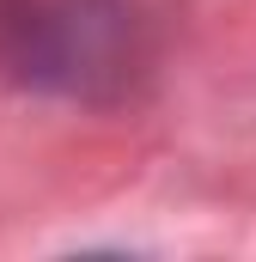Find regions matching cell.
<instances>
[{
	"label": "cell",
	"mask_w": 256,
	"mask_h": 262,
	"mask_svg": "<svg viewBox=\"0 0 256 262\" xmlns=\"http://www.w3.org/2000/svg\"><path fill=\"white\" fill-rule=\"evenodd\" d=\"M153 67L140 0H0V79L67 104H122Z\"/></svg>",
	"instance_id": "cell-1"
}]
</instances>
